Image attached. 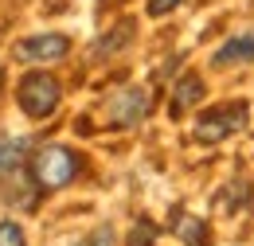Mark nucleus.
<instances>
[{"mask_svg": "<svg viewBox=\"0 0 254 246\" xmlns=\"http://www.w3.org/2000/svg\"><path fill=\"white\" fill-rule=\"evenodd\" d=\"M0 86H4V66H0Z\"/></svg>", "mask_w": 254, "mask_h": 246, "instance_id": "dca6fc26", "label": "nucleus"}, {"mask_svg": "<svg viewBox=\"0 0 254 246\" xmlns=\"http://www.w3.org/2000/svg\"><path fill=\"white\" fill-rule=\"evenodd\" d=\"M70 51V39L66 35H32V39H20L12 47V59L20 62H51V59H63Z\"/></svg>", "mask_w": 254, "mask_h": 246, "instance_id": "39448f33", "label": "nucleus"}, {"mask_svg": "<svg viewBox=\"0 0 254 246\" xmlns=\"http://www.w3.org/2000/svg\"><path fill=\"white\" fill-rule=\"evenodd\" d=\"M35 176H28V168L20 164V168H12V172H4L0 176V199L4 203H12V207H35Z\"/></svg>", "mask_w": 254, "mask_h": 246, "instance_id": "423d86ee", "label": "nucleus"}, {"mask_svg": "<svg viewBox=\"0 0 254 246\" xmlns=\"http://www.w3.org/2000/svg\"><path fill=\"white\" fill-rule=\"evenodd\" d=\"M133 28H137L133 20H122L118 28H114L110 35H106V39H102V43H98V55H110V51H122V47L129 43V31H133Z\"/></svg>", "mask_w": 254, "mask_h": 246, "instance_id": "9b49d317", "label": "nucleus"}, {"mask_svg": "<svg viewBox=\"0 0 254 246\" xmlns=\"http://www.w3.org/2000/svg\"><path fill=\"white\" fill-rule=\"evenodd\" d=\"M199 98H203V82H199V74H184L180 86L172 90V106H168V114H172V118H184Z\"/></svg>", "mask_w": 254, "mask_h": 246, "instance_id": "0eeeda50", "label": "nucleus"}, {"mask_svg": "<svg viewBox=\"0 0 254 246\" xmlns=\"http://www.w3.org/2000/svg\"><path fill=\"white\" fill-rule=\"evenodd\" d=\"M82 172V156L66 145H43L32 160V176L43 191H55V187H66L74 176Z\"/></svg>", "mask_w": 254, "mask_h": 246, "instance_id": "f257e3e1", "label": "nucleus"}, {"mask_svg": "<svg viewBox=\"0 0 254 246\" xmlns=\"http://www.w3.org/2000/svg\"><path fill=\"white\" fill-rule=\"evenodd\" d=\"M149 110H153L149 90H145V86H129V90H118L110 98L106 118H110V125H118V129H133L137 122L149 118Z\"/></svg>", "mask_w": 254, "mask_h": 246, "instance_id": "20e7f679", "label": "nucleus"}, {"mask_svg": "<svg viewBox=\"0 0 254 246\" xmlns=\"http://www.w3.org/2000/svg\"><path fill=\"white\" fill-rule=\"evenodd\" d=\"M254 59V35H239V39H227L219 51L211 55L215 66H231V62H251Z\"/></svg>", "mask_w": 254, "mask_h": 246, "instance_id": "6e6552de", "label": "nucleus"}, {"mask_svg": "<svg viewBox=\"0 0 254 246\" xmlns=\"http://www.w3.org/2000/svg\"><path fill=\"white\" fill-rule=\"evenodd\" d=\"M176 4H184V0H149V16H168Z\"/></svg>", "mask_w": 254, "mask_h": 246, "instance_id": "2eb2a0df", "label": "nucleus"}, {"mask_svg": "<svg viewBox=\"0 0 254 246\" xmlns=\"http://www.w3.org/2000/svg\"><path fill=\"white\" fill-rule=\"evenodd\" d=\"M176 235H180V243H184V246H211V231H207V223H203V219L180 215Z\"/></svg>", "mask_w": 254, "mask_h": 246, "instance_id": "1a4fd4ad", "label": "nucleus"}, {"mask_svg": "<svg viewBox=\"0 0 254 246\" xmlns=\"http://www.w3.org/2000/svg\"><path fill=\"white\" fill-rule=\"evenodd\" d=\"M247 125V102H227V106H215L207 110L199 122H195V141L203 145H219L231 133H239Z\"/></svg>", "mask_w": 254, "mask_h": 246, "instance_id": "7ed1b4c3", "label": "nucleus"}, {"mask_svg": "<svg viewBox=\"0 0 254 246\" xmlns=\"http://www.w3.org/2000/svg\"><path fill=\"white\" fill-rule=\"evenodd\" d=\"M0 246H24V231H20V223H0Z\"/></svg>", "mask_w": 254, "mask_h": 246, "instance_id": "ddd939ff", "label": "nucleus"}, {"mask_svg": "<svg viewBox=\"0 0 254 246\" xmlns=\"http://www.w3.org/2000/svg\"><path fill=\"white\" fill-rule=\"evenodd\" d=\"M24 153H28V141H24V137L0 141V176L12 172V168H20V164H24Z\"/></svg>", "mask_w": 254, "mask_h": 246, "instance_id": "9d476101", "label": "nucleus"}, {"mask_svg": "<svg viewBox=\"0 0 254 246\" xmlns=\"http://www.w3.org/2000/svg\"><path fill=\"white\" fill-rule=\"evenodd\" d=\"M74 246H114V231L110 227H98L94 235H86L82 243H74Z\"/></svg>", "mask_w": 254, "mask_h": 246, "instance_id": "4468645a", "label": "nucleus"}, {"mask_svg": "<svg viewBox=\"0 0 254 246\" xmlns=\"http://www.w3.org/2000/svg\"><path fill=\"white\" fill-rule=\"evenodd\" d=\"M153 239H157V227L149 219H137V227L129 235V246H153Z\"/></svg>", "mask_w": 254, "mask_h": 246, "instance_id": "f8f14e48", "label": "nucleus"}, {"mask_svg": "<svg viewBox=\"0 0 254 246\" xmlns=\"http://www.w3.org/2000/svg\"><path fill=\"white\" fill-rule=\"evenodd\" d=\"M16 98H20V110H24L28 118L43 122V118H51V114L59 110L63 90H59V82H55L51 74H39V70H35V74H28V78L20 82Z\"/></svg>", "mask_w": 254, "mask_h": 246, "instance_id": "f03ea898", "label": "nucleus"}]
</instances>
